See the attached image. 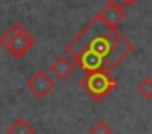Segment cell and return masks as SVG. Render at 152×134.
I'll use <instances>...</instances> for the list:
<instances>
[{
	"label": "cell",
	"mask_w": 152,
	"mask_h": 134,
	"mask_svg": "<svg viewBox=\"0 0 152 134\" xmlns=\"http://www.w3.org/2000/svg\"><path fill=\"white\" fill-rule=\"evenodd\" d=\"M34 36L25 28L21 23L15 21L10 28L0 36V46H4L8 54L15 59H21L34 46Z\"/></svg>",
	"instance_id": "7a4b0ae2"
},
{
	"label": "cell",
	"mask_w": 152,
	"mask_h": 134,
	"mask_svg": "<svg viewBox=\"0 0 152 134\" xmlns=\"http://www.w3.org/2000/svg\"><path fill=\"white\" fill-rule=\"evenodd\" d=\"M7 134H34V127L25 118H18L7 129Z\"/></svg>",
	"instance_id": "52a82bcc"
},
{
	"label": "cell",
	"mask_w": 152,
	"mask_h": 134,
	"mask_svg": "<svg viewBox=\"0 0 152 134\" xmlns=\"http://www.w3.org/2000/svg\"><path fill=\"white\" fill-rule=\"evenodd\" d=\"M136 2H137V0H124V7H131V5H134Z\"/></svg>",
	"instance_id": "8fae6325"
},
{
	"label": "cell",
	"mask_w": 152,
	"mask_h": 134,
	"mask_svg": "<svg viewBox=\"0 0 152 134\" xmlns=\"http://www.w3.org/2000/svg\"><path fill=\"white\" fill-rule=\"evenodd\" d=\"M96 16H98L105 25L111 26V28H118V26L126 20V12H124V8H119V7L106 3V5L96 13Z\"/></svg>",
	"instance_id": "5b68a950"
},
{
	"label": "cell",
	"mask_w": 152,
	"mask_h": 134,
	"mask_svg": "<svg viewBox=\"0 0 152 134\" xmlns=\"http://www.w3.org/2000/svg\"><path fill=\"white\" fill-rule=\"evenodd\" d=\"M88 134H113V129L105 121H96L93 126H90Z\"/></svg>",
	"instance_id": "9c48e42d"
},
{
	"label": "cell",
	"mask_w": 152,
	"mask_h": 134,
	"mask_svg": "<svg viewBox=\"0 0 152 134\" xmlns=\"http://www.w3.org/2000/svg\"><path fill=\"white\" fill-rule=\"evenodd\" d=\"M79 83L95 103H100L108 95H111V92L118 85V80L111 75V72L96 70V72H85V75L80 78Z\"/></svg>",
	"instance_id": "3957f363"
},
{
	"label": "cell",
	"mask_w": 152,
	"mask_h": 134,
	"mask_svg": "<svg viewBox=\"0 0 152 134\" xmlns=\"http://www.w3.org/2000/svg\"><path fill=\"white\" fill-rule=\"evenodd\" d=\"M137 93L141 97H144L145 100H152V77H145L142 82H139L137 85Z\"/></svg>",
	"instance_id": "ba28073f"
},
{
	"label": "cell",
	"mask_w": 152,
	"mask_h": 134,
	"mask_svg": "<svg viewBox=\"0 0 152 134\" xmlns=\"http://www.w3.org/2000/svg\"><path fill=\"white\" fill-rule=\"evenodd\" d=\"M74 69H75L74 61L69 57V56H66V54L57 56V57L54 59V62L49 65L51 74H53L56 78H59V80H66V78H69L70 75H72Z\"/></svg>",
	"instance_id": "8992f818"
},
{
	"label": "cell",
	"mask_w": 152,
	"mask_h": 134,
	"mask_svg": "<svg viewBox=\"0 0 152 134\" xmlns=\"http://www.w3.org/2000/svg\"><path fill=\"white\" fill-rule=\"evenodd\" d=\"M132 51L134 44L96 15L66 44V52L83 72H113Z\"/></svg>",
	"instance_id": "6da1fadb"
},
{
	"label": "cell",
	"mask_w": 152,
	"mask_h": 134,
	"mask_svg": "<svg viewBox=\"0 0 152 134\" xmlns=\"http://www.w3.org/2000/svg\"><path fill=\"white\" fill-rule=\"evenodd\" d=\"M26 87H28V90H30L34 97L41 100V98H46L48 95L54 90L56 82L53 80V77H51L48 72L38 70V72H34V74L28 78Z\"/></svg>",
	"instance_id": "277c9868"
},
{
	"label": "cell",
	"mask_w": 152,
	"mask_h": 134,
	"mask_svg": "<svg viewBox=\"0 0 152 134\" xmlns=\"http://www.w3.org/2000/svg\"><path fill=\"white\" fill-rule=\"evenodd\" d=\"M105 2L110 3V5L119 7V8H126V7H124V0H105Z\"/></svg>",
	"instance_id": "30bf717a"
}]
</instances>
